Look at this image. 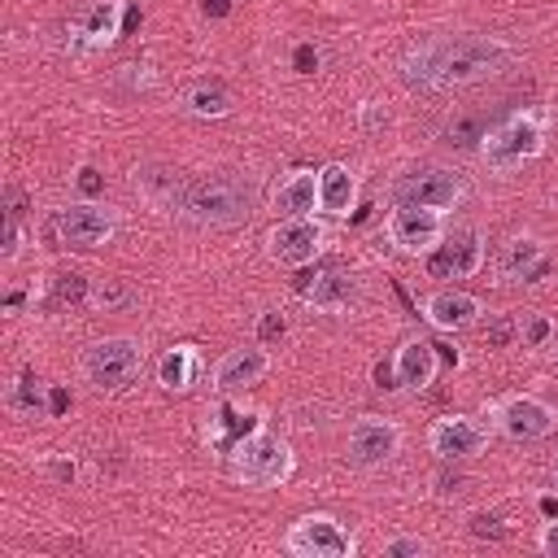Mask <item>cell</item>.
<instances>
[{
    "label": "cell",
    "instance_id": "6da1fadb",
    "mask_svg": "<svg viewBox=\"0 0 558 558\" xmlns=\"http://www.w3.org/2000/svg\"><path fill=\"white\" fill-rule=\"evenodd\" d=\"M510 61L514 44H506L501 35H436L401 61V78L414 92H458L497 78L501 70H510Z\"/></svg>",
    "mask_w": 558,
    "mask_h": 558
},
{
    "label": "cell",
    "instance_id": "7a4b0ae2",
    "mask_svg": "<svg viewBox=\"0 0 558 558\" xmlns=\"http://www.w3.org/2000/svg\"><path fill=\"white\" fill-rule=\"evenodd\" d=\"M257 205V187L240 170H214V174H183L174 214L196 227H240L248 222Z\"/></svg>",
    "mask_w": 558,
    "mask_h": 558
},
{
    "label": "cell",
    "instance_id": "3957f363",
    "mask_svg": "<svg viewBox=\"0 0 558 558\" xmlns=\"http://www.w3.org/2000/svg\"><path fill=\"white\" fill-rule=\"evenodd\" d=\"M541 148H545V113L541 109H519L506 122L488 126V135L480 140V157L497 174L519 170L523 161L541 157Z\"/></svg>",
    "mask_w": 558,
    "mask_h": 558
},
{
    "label": "cell",
    "instance_id": "277c9868",
    "mask_svg": "<svg viewBox=\"0 0 558 558\" xmlns=\"http://www.w3.org/2000/svg\"><path fill=\"white\" fill-rule=\"evenodd\" d=\"M292 471H296V458H292L288 440L266 427H257L231 445V475L248 488H279L292 480Z\"/></svg>",
    "mask_w": 558,
    "mask_h": 558
},
{
    "label": "cell",
    "instance_id": "5b68a950",
    "mask_svg": "<svg viewBox=\"0 0 558 558\" xmlns=\"http://www.w3.org/2000/svg\"><path fill=\"white\" fill-rule=\"evenodd\" d=\"M83 379L96 392H126L140 379L144 366V344L135 336H105L96 344L83 349Z\"/></svg>",
    "mask_w": 558,
    "mask_h": 558
},
{
    "label": "cell",
    "instance_id": "8992f818",
    "mask_svg": "<svg viewBox=\"0 0 558 558\" xmlns=\"http://www.w3.org/2000/svg\"><path fill=\"white\" fill-rule=\"evenodd\" d=\"M462 174L453 166H440V161H423V166H410L392 179L388 196L392 205H427V209H453L462 201Z\"/></svg>",
    "mask_w": 558,
    "mask_h": 558
},
{
    "label": "cell",
    "instance_id": "52a82bcc",
    "mask_svg": "<svg viewBox=\"0 0 558 558\" xmlns=\"http://www.w3.org/2000/svg\"><path fill=\"white\" fill-rule=\"evenodd\" d=\"M283 549L292 558H353L357 554V536L336 519V514H301L288 532H283Z\"/></svg>",
    "mask_w": 558,
    "mask_h": 558
},
{
    "label": "cell",
    "instance_id": "ba28073f",
    "mask_svg": "<svg viewBox=\"0 0 558 558\" xmlns=\"http://www.w3.org/2000/svg\"><path fill=\"white\" fill-rule=\"evenodd\" d=\"M327 244V227L305 214V218H279L270 231H266V257L275 266H288V270H301L310 266Z\"/></svg>",
    "mask_w": 558,
    "mask_h": 558
},
{
    "label": "cell",
    "instance_id": "9c48e42d",
    "mask_svg": "<svg viewBox=\"0 0 558 558\" xmlns=\"http://www.w3.org/2000/svg\"><path fill=\"white\" fill-rule=\"evenodd\" d=\"M488 418L501 436L510 440H545L554 427H558V410L532 392H510L501 401L488 405Z\"/></svg>",
    "mask_w": 558,
    "mask_h": 558
},
{
    "label": "cell",
    "instance_id": "30bf717a",
    "mask_svg": "<svg viewBox=\"0 0 558 558\" xmlns=\"http://www.w3.org/2000/svg\"><path fill=\"white\" fill-rule=\"evenodd\" d=\"M384 231H388L397 253L427 257L445 240V214L427 209V205H392V214L384 218Z\"/></svg>",
    "mask_w": 558,
    "mask_h": 558
},
{
    "label": "cell",
    "instance_id": "8fae6325",
    "mask_svg": "<svg viewBox=\"0 0 558 558\" xmlns=\"http://www.w3.org/2000/svg\"><path fill=\"white\" fill-rule=\"evenodd\" d=\"M113 231H118V218L109 209H100L96 201L52 209V235L70 248H100V244L113 240Z\"/></svg>",
    "mask_w": 558,
    "mask_h": 558
},
{
    "label": "cell",
    "instance_id": "7c38bea8",
    "mask_svg": "<svg viewBox=\"0 0 558 558\" xmlns=\"http://www.w3.org/2000/svg\"><path fill=\"white\" fill-rule=\"evenodd\" d=\"M401 449V427L392 418H379V414H362L349 423V436H344V453L353 466H384L392 453Z\"/></svg>",
    "mask_w": 558,
    "mask_h": 558
},
{
    "label": "cell",
    "instance_id": "4fadbf2b",
    "mask_svg": "<svg viewBox=\"0 0 558 558\" xmlns=\"http://www.w3.org/2000/svg\"><path fill=\"white\" fill-rule=\"evenodd\" d=\"M484 445H488V427L471 414H445L427 427V449L440 462H466V458L484 453Z\"/></svg>",
    "mask_w": 558,
    "mask_h": 558
},
{
    "label": "cell",
    "instance_id": "5bb4252c",
    "mask_svg": "<svg viewBox=\"0 0 558 558\" xmlns=\"http://www.w3.org/2000/svg\"><path fill=\"white\" fill-rule=\"evenodd\" d=\"M480 266H484V235L475 227H462V231L445 235L427 253V275L432 279H471Z\"/></svg>",
    "mask_w": 558,
    "mask_h": 558
},
{
    "label": "cell",
    "instance_id": "9a60e30c",
    "mask_svg": "<svg viewBox=\"0 0 558 558\" xmlns=\"http://www.w3.org/2000/svg\"><path fill=\"white\" fill-rule=\"evenodd\" d=\"M549 270V248L536 235H510L497 248V279L501 283H536Z\"/></svg>",
    "mask_w": 558,
    "mask_h": 558
},
{
    "label": "cell",
    "instance_id": "2e32d148",
    "mask_svg": "<svg viewBox=\"0 0 558 558\" xmlns=\"http://www.w3.org/2000/svg\"><path fill=\"white\" fill-rule=\"evenodd\" d=\"M266 371H270L266 344H248V349L240 344V349H231V353L218 357V366H214V388H218L222 397H231V392H244V388L262 384Z\"/></svg>",
    "mask_w": 558,
    "mask_h": 558
},
{
    "label": "cell",
    "instance_id": "e0dca14e",
    "mask_svg": "<svg viewBox=\"0 0 558 558\" xmlns=\"http://www.w3.org/2000/svg\"><path fill=\"white\" fill-rule=\"evenodd\" d=\"M480 296L471 292H458V288H436L423 296V318L436 327V331H458V327H471L480 318Z\"/></svg>",
    "mask_w": 558,
    "mask_h": 558
},
{
    "label": "cell",
    "instance_id": "ac0fdd59",
    "mask_svg": "<svg viewBox=\"0 0 558 558\" xmlns=\"http://www.w3.org/2000/svg\"><path fill=\"white\" fill-rule=\"evenodd\" d=\"M318 209L331 218H349L357 209V174L344 161L318 170Z\"/></svg>",
    "mask_w": 558,
    "mask_h": 558
},
{
    "label": "cell",
    "instance_id": "d6986e66",
    "mask_svg": "<svg viewBox=\"0 0 558 558\" xmlns=\"http://www.w3.org/2000/svg\"><path fill=\"white\" fill-rule=\"evenodd\" d=\"M392 366H397V388H405V392H423V388L436 379V344L410 336V340L392 353Z\"/></svg>",
    "mask_w": 558,
    "mask_h": 558
},
{
    "label": "cell",
    "instance_id": "ffe728a7",
    "mask_svg": "<svg viewBox=\"0 0 558 558\" xmlns=\"http://www.w3.org/2000/svg\"><path fill=\"white\" fill-rule=\"evenodd\" d=\"M349 296H353V275H344V270H336V266H323V270H314L310 279H301V301L314 305V310L336 314V310L349 305Z\"/></svg>",
    "mask_w": 558,
    "mask_h": 558
},
{
    "label": "cell",
    "instance_id": "44dd1931",
    "mask_svg": "<svg viewBox=\"0 0 558 558\" xmlns=\"http://www.w3.org/2000/svg\"><path fill=\"white\" fill-rule=\"evenodd\" d=\"M275 209H279L283 218H305V214H314V209H318V170L301 166V170L283 174L279 187H275Z\"/></svg>",
    "mask_w": 558,
    "mask_h": 558
},
{
    "label": "cell",
    "instance_id": "7402d4cb",
    "mask_svg": "<svg viewBox=\"0 0 558 558\" xmlns=\"http://www.w3.org/2000/svg\"><path fill=\"white\" fill-rule=\"evenodd\" d=\"M118 17H122V0H96V4H87L83 17H78V26H74L78 44L83 48H109L122 35Z\"/></svg>",
    "mask_w": 558,
    "mask_h": 558
},
{
    "label": "cell",
    "instance_id": "603a6c76",
    "mask_svg": "<svg viewBox=\"0 0 558 558\" xmlns=\"http://www.w3.org/2000/svg\"><path fill=\"white\" fill-rule=\"evenodd\" d=\"M179 105H183V113H192V118H227V113L235 109L231 92H227L218 78H196V83H187L183 96H179Z\"/></svg>",
    "mask_w": 558,
    "mask_h": 558
},
{
    "label": "cell",
    "instance_id": "cb8c5ba5",
    "mask_svg": "<svg viewBox=\"0 0 558 558\" xmlns=\"http://www.w3.org/2000/svg\"><path fill=\"white\" fill-rule=\"evenodd\" d=\"M192 379H196V349H192V344L166 349L161 362H157V384H161L166 392H187Z\"/></svg>",
    "mask_w": 558,
    "mask_h": 558
},
{
    "label": "cell",
    "instance_id": "d4e9b609",
    "mask_svg": "<svg viewBox=\"0 0 558 558\" xmlns=\"http://www.w3.org/2000/svg\"><path fill=\"white\" fill-rule=\"evenodd\" d=\"M131 301H135V292H131V283L118 279V275L92 279V283H87V296H83V305H87L92 314H113V310H126Z\"/></svg>",
    "mask_w": 558,
    "mask_h": 558
},
{
    "label": "cell",
    "instance_id": "484cf974",
    "mask_svg": "<svg viewBox=\"0 0 558 558\" xmlns=\"http://www.w3.org/2000/svg\"><path fill=\"white\" fill-rule=\"evenodd\" d=\"M484 135H488L484 113H462V118H453V122L445 126V140H449L453 148H471V144H480Z\"/></svg>",
    "mask_w": 558,
    "mask_h": 558
},
{
    "label": "cell",
    "instance_id": "4316f807",
    "mask_svg": "<svg viewBox=\"0 0 558 558\" xmlns=\"http://www.w3.org/2000/svg\"><path fill=\"white\" fill-rule=\"evenodd\" d=\"M480 336H484L488 349H506V344H514L519 323H514V314H488L484 327H480Z\"/></svg>",
    "mask_w": 558,
    "mask_h": 558
},
{
    "label": "cell",
    "instance_id": "83f0119b",
    "mask_svg": "<svg viewBox=\"0 0 558 558\" xmlns=\"http://www.w3.org/2000/svg\"><path fill=\"white\" fill-rule=\"evenodd\" d=\"M423 554H432V545L423 541V536H392V541H384V558H423Z\"/></svg>",
    "mask_w": 558,
    "mask_h": 558
},
{
    "label": "cell",
    "instance_id": "f1b7e54d",
    "mask_svg": "<svg viewBox=\"0 0 558 558\" xmlns=\"http://www.w3.org/2000/svg\"><path fill=\"white\" fill-rule=\"evenodd\" d=\"M466 532H471L475 541H506V523H501L497 514H484V510L466 519Z\"/></svg>",
    "mask_w": 558,
    "mask_h": 558
},
{
    "label": "cell",
    "instance_id": "f546056e",
    "mask_svg": "<svg viewBox=\"0 0 558 558\" xmlns=\"http://www.w3.org/2000/svg\"><path fill=\"white\" fill-rule=\"evenodd\" d=\"M9 405H13V410H22V414H39V388L31 384V375H22V379L13 384Z\"/></svg>",
    "mask_w": 558,
    "mask_h": 558
},
{
    "label": "cell",
    "instance_id": "4dcf8cb0",
    "mask_svg": "<svg viewBox=\"0 0 558 558\" xmlns=\"http://www.w3.org/2000/svg\"><path fill=\"white\" fill-rule=\"evenodd\" d=\"M283 336H288V318L275 314V310H266V314L257 318V344H275V340H283Z\"/></svg>",
    "mask_w": 558,
    "mask_h": 558
},
{
    "label": "cell",
    "instance_id": "1f68e13d",
    "mask_svg": "<svg viewBox=\"0 0 558 558\" xmlns=\"http://www.w3.org/2000/svg\"><path fill=\"white\" fill-rule=\"evenodd\" d=\"M318 65H323V52H318V48H314V44H310V39H301V44H296V48H292V70H296V74H305V78H310V74H314V70H318Z\"/></svg>",
    "mask_w": 558,
    "mask_h": 558
},
{
    "label": "cell",
    "instance_id": "d6a6232c",
    "mask_svg": "<svg viewBox=\"0 0 558 558\" xmlns=\"http://www.w3.org/2000/svg\"><path fill=\"white\" fill-rule=\"evenodd\" d=\"M87 283L92 279H83V275H57L52 292H57V301H83L87 296Z\"/></svg>",
    "mask_w": 558,
    "mask_h": 558
},
{
    "label": "cell",
    "instance_id": "836d02e7",
    "mask_svg": "<svg viewBox=\"0 0 558 558\" xmlns=\"http://www.w3.org/2000/svg\"><path fill=\"white\" fill-rule=\"evenodd\" d=\"M4 248H0V257L4 262H13L17 253H22V218H4V240H0Z\"/></svg>",
    "mask_w": 558,
    "mask_h": 558
},
{
    "label": "cell",
    "instance_id": "e575fe53",
    "mask_svg": "<svg viewBox=\"0 0 558 558\" xmlns=\"http://www.w3.org/2000/svg\"><path fill=\"white\" fill-rule=\"evenodd\" d=\"M39 466H44V475H52L57 484H74V475H78L74 458H44Z\"/></svg>",
    "mask_w": 558,
    "mask_h": 558
},
{
    "label": "cell",
    "instance_id": "d590c367",
    "mask_svg": "<svg viewBox=\"0 0 558 558\" xmlns=\"http://www.w3.org/2000/svg\"><path fill=\"white\" fill-rule=\"evenodd\" d=\"M536 549H541L545 558H558V514L541 523V532H536Z\"/></svg>",
    "mask_w": 558,
    "mask_h": 558
},
{
    "label": "cell",
    "instance_id": "8d00e7d4",
    "mask_svg": "<svg viewBox=\"0 0 558 558\" xmlns=\"http://www.w3.org/2000/svg\"><path fill=\"white\" fill-rule=\"evenodd\" d=\"M549 336H554V323H549V318H541V314H536V318L527 323V331H523V340H527V344H536V349H541Z\"/></svg>",
    "mask_w": 558,
    "mask_h": 558
},
{
    "label": "cell",
    "instance_id": "74e56055",
    "mask_svg": "<svg viewBox=\"0 0 558 558\" xmlns=\"http://www.w3.org/2000/svg\"><path fill=\"white\" fill-rule=\"evenodd\" d=\"M78 187H83L87 196H100V192H105V179H100V170L83 166V170H78Z\"/></svg>",
    "mask_w": 558,
    "mask_h": 558
},
{
    "label": "cell",
    "instance_id": "f35d334b",
    "mask_svg": "<svg viewBox=\"0 0 558 558\" xmlns=\"http://www.w3.org/2000/svg\"><path fill=\"white\" fill-rule=\"evenodd\" d=\"M65 410H70V392H65L61 384H52V388H48V414H52V418H61Z\"/></svg>",
    "mask_w": 558,
    "mask_h": 558
},
{
    "label": "cell",
    "instance_id": "ab89813d",
    "mask_svg": "<svg viewBox=\"0 0 558 558\" xmlns=\"http://www.w3.org/2000/svg\"><path fill=\"white\" fill-rule=\"evenodd\" d=\"M375 388H397V366L392 362H375Z\"/></svg>",
    "mask_w": 558,
    "mask_h": 558
},
{
    "label": "cell",
    "instance_id": "60d3db41",
    "mask_svg": "<svg viewBox=\"0 0 558 558\" xmlns=\"http://www.w3.org/2000/svg\"><path fill=\"white\" fill-rule=\"evenodd\" d=\"M436 493H440V497L462 493V475H458V471H453V475H449V471H445V475H436Z\"/></svg>",
    "mask_w": 558,
    "mask_h": 558
},
{
    "label": "cell",
    "instance_id": "b9f144b4",
    "mask_svg": "<svg viewBox=\"0 0 558 558\" xmlns=\"http://www.w3.org/2000/svg\"><path fill=\"white\" fill-rule=\"evenodd\" d=\"M231 9V0H205V13H214V17H222Z\"/></svg>",
    "mask_w": 558,
    "mask_h": 558
},
{
    "label": "cell",
    "instance_id": "7bdbcfd3",
    "mask_svg": "<svg viewBox=\"0 0 558 558\" xmlns=\"http://www.w3.org/2000/svg\"><path fill=\"white\" fill-rule=\"evenodd\" d=\"M541 510H545V519H554V514H558V497L545 493V497H541Z\"/></svg>",
    "mask_w": 558,
    "mask_h": 558
},
{
    "label": "cell",
    "instance_id": "ee69618b",
    "mask_svg": "<svg viewBox=\"0 0 558 558\" xmlns=\"http://www.w3.org/2000/svg\"><path fill=\"white\" fill-rule=\"evenodd\" d=\"M22 301H26V296H22V292H9V296H4V310H17V305H22Z\"/></svg>",
    "mask_w": 558,
    "mask_h": 558
},
{
    "label": "cell",
    "instance_id": "f6af8a7d",
    "mask_svg": "<svg viewBox=\"0 0 558 558\" xmlns=\"http://www.w3.org/2000/svg\"><path fill=\"white\" fill-rule=\"evenodd\" d=\"M549 484H554V488H558V453H554V458H549Z\"/></svg>",
    "mask_w": 558,
    "mask_h": 558
}]
</instances>
